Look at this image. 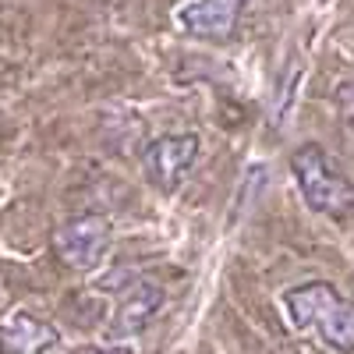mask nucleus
<instances>
[{
  "mask_svg": "<svg viewBox=\"0 0 354 354\" xmlns=\"http://www.w3.org/2000/svg\"><path fill=\"white\" fill-rule=\"evenodd\" d=\"M287 319L298 330H315L333 351H354V301L333 283H305L287 290Z\"/></svg>",
  "mask_w": 354,
  "mask_h": 354,
  "instance_id": "obj_1",
  "label": "nucleus"
},
{
  "mask_svg": "<svg viewBox=\"0 0 354 354\" xmlns=\"http://www.w3.org/2000/svg\"><path fill=\"white\" fill-rule=\"evenodd\" d=\"M290 174L301 188V198L308 202V209L322 213V216H347L354 209V185L333 167V160L319 149L315 142L301 145L290 156Z\"/></svg>",
  "mask_w": 354,
  "mask_h": 354,
  "instance_id": "obj_2",
  "label": "nucleus"
},
{
  "mask_svg": "<svg viewBox=\"0 0 354 354\" xmlns=\"http://www.w3.org/2000/svg\"><path fill=\"white\" fill-rule=\"evenodd\" d=\"M110 248V223L96 213L75 216L53 230V252L71 270H93Z\"/></svg>",
  "mask_w": 354,
  "mask_h": 354,
  "instance_id": "obj_3",
  "label": "nucleus"
},
{
  "mask_svg": "<svg viewBox=\"0 0 354 354\" xmlns=\"http://www.w3.org/2000/svg\"><path fill=\"white\" fill-rule=\"evenodd\" d=\"M195 156H198V138L192 131L188 135H163V138L149 142V149L142 153V170L156 188L174 192L177 181L195 163Z\"/></svg>",
  "mask_w": 354,
  "mask_h": 354,
  "instance_id": "obj_4",
  "label": "nucleus"
},
{
  "mask_svg": "<svg viewBox=\"0 0 354 354\" xmlns=\"http://www.w3.org/2000/svg\"><path fill=\"white\" fill-rule=\"evenodd\" d=\"M248 0H192L177 11V25L198 39H227Z\"/></svg>",
  "mask_w": 354,
  "mask_h": 354,
  "instance_id": "obj_5",
  "label": "nucleus"
},
{
  "mask_svg": "<svg viewBox=\"0 0 354 354\" xmlns=\"http://www.w3.org/2000/svg\"><path fill=\"white\" fill-rule=\"evenodd\" d=\"M160 305H163L160 283H153V280H135V283L128 287V294L121 298V305H117V312H113L110 337H135V333H142V330L153 322V315L160 312Z\"/></svg>",
  "mask_w": 354,
  "mask_h": 354,
  "instance_id": "obj_6",
  "label": "nucleus"
},
{
  "mask_svg": "<svg viewBox=\"0 0 354 354\" xmlns=\"http://www.w3.org/2000/svg\"><path fill=\"white\" fill-rule=\"evenodd\" d=\"M57 344V330L28 312H18L0 326V351L4 354H46Z\"/></svg>",
  "mask_w": 354,
  "mask_h": 354,
  "instance_id": "obj_7",
  "label": "nucleus"
},
{
  "mask_svg": "<svg viewBox=\"0 0 354 354\" xmlns=\"http://www.w3.org/2000/svg\"><path fill=\"white\" fill-rule=\"evenodd\" d=\"M82 354H128L121 347H93V351H82Z\"/></svg>",
  "mask_w": 354,
  "mask_h": 354,
  "instance_id": "obj_8",
  "label": "nucleus"
}]
</instances>
